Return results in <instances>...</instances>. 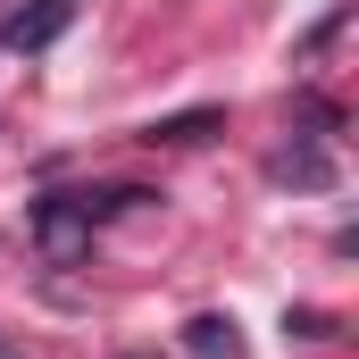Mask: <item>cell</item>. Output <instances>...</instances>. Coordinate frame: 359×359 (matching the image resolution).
Segmentation results:
<instances>
[{
  "mask_svg": "<svg viewBox=\"0 0 359 359\" xmlns=\"http://www.w3.org/2000/svg\"><path fill=\"white\" fill-rule=\"evenodd\" d=\"M84 234H92L84 192H50V201L34 209V243H42L50 259H76V251H84Z\"/></svg>",
  "mask_w": 359,
  "mask_h": 359,
  "instance_id": "cell-1",
  "label": "cell"
},
{
  "mask_svg": "<svg viewBox=\"0 0 359 359\" xmlns=\"http://www.w3.org/2000/svg\"><path fill=\"white\" fill-rule=\"evenodd\" d=\"M67 25H76V0H25V8H17V17L0 25V42H8L17 59H25V50H50V42H59Z\"/></svg>",
  "mask_w": 359,
  "mask_h": 359,
  "instance_id": "cell-2",
  "label": "cell"
},
{
  "mask_svg": "<svg viewBox=\"0 0 359 359\" xmlns=\"http://www.w3.org/2000/svg\"><path fill=\"white\" fill-rule=\"evenodd\" d=\"M184 351H192V359H243V326L209 309V318H192V326H184Z\"/></svg>",
  "mask_w": 359,
  "mask_h": 359,
  "instance_id": "cell-3",
  "label": "cell"
},
{
  "mask_svg": "<svg viewBox=\"0 0 359 359\" xmlns=\"http://www.w3.org/2000/svg\"><path fill=\"white\" fill-rule=\"evenodd\" d=\"M226 117L217 109H184V117H159V126H142V142H209Z\"/></svg>",
  "mask_w": 359,
  "mask_h": 359,
  "instance_id": "cell-4",
  "label": "cell"
},
{
  "mask_svg": "<svg viewBox=\"0 0 359 359\" xmlns=\"http://www.w3.org/2000/svg\"><path fill=\"white\" fill-rule=\"evenodd\" d=\"M276 176H292V184H334V168H326V151H276Z\"/></svg>",
  "mask_w": 359,
  "mask_h": 359,
  "instance_id": "cell-5",
  "label": "cell"
},
{
  "mask_svg": "<svg viewBox=\"0 0 359 359\" xmlns=\"http://www.w3.org/2000/svg\"><path fill=\"white\" fill-rule=\"evenodd\" d=\"M0 359H17V351H8V343H0Z\"/></svg>",
  "mask_w": 359,
  "mask_h": 359,
  "instance_id": "cell-6",
  "label": "cell"
}]
</instances>
